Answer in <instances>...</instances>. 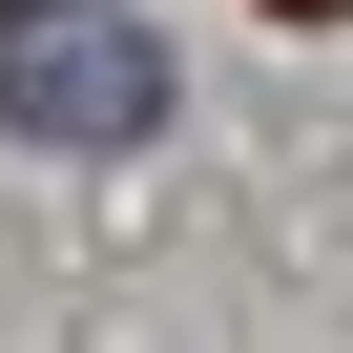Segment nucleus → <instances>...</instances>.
Returning <instances> with one entry per match:
<instances>
[{
	"mask_svg": "<svg viewBox=\"0 0 353 353\" xmlns=\"http://www.w3.org/2000/svg\"><path fill=\"white\" fill-rule=\"evenodd\" d=\"M0 125L21 145H145L166 125V42L125 0H0Z\"/></svg>",
	"mask_w": 353,
	"mask_h": 353,
	"instance_id": "1",
	"label": "nucleus"
},
{
	"mask_svg": "<svg viewBox=\"0 0 353 353\" xmlns=\"http://www.w3.org/2000/svg\"><path fill=\"white\" fill-rule=\"evenodd\" d=\"M270 21H353V0H270Z\"/></svg>",
	"mask_w": 353,
	"mask_h": 353,
	"instance_id": "2",
	"label": "nucleus"
}]
</instances>
